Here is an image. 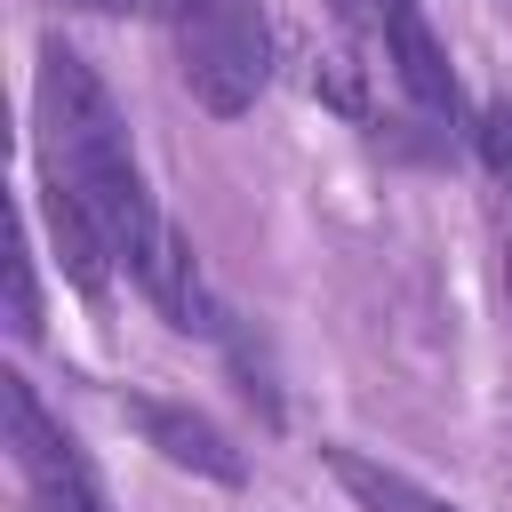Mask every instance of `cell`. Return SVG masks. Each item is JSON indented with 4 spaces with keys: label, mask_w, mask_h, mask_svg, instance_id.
<instances>
[{
    "label": "cell",
    "mask_w": 512,
    "mask_h": 512,
    "mask_svg": "<svg viewBox=\"0 0 512 512\" xmlns=\"http://www.w3.org/2000/svg\"><path fill=\"white\" fill-rule=\"evenodd\" d=\"M336 8V24H352V32H368L376 16H384V0H328Z\"/></svg>",
    "instance_id": "obj_12"
},
{
    "label": "cell",
    "mask_w": 512,
    "mask_h": 512,
    "mask_svg": "<svg viewBox=\"0 0 512 512\" xmlns=\"http://www.w3.org/2000/svg\"><path fill=\"white\" fill-rule=\"evenodd\" d=\"M176 32V72L200 112L240 120L272 80V24L256 0H152Z\"/></svg>",
    "instance_id": "obj_2"
},
{
    "label": "cell",
    "mask_w": 512,
    "mask_h": 512,
    "mask_svg": "<svg viewBox=\"0 0 512 512\" xmlns=\"http://www.w3.org/2000/svg\"><path fill=\"white\" fill-rule=\"evenodd\" d=\"M472 144H480L488 176L512 192V104H480V128H472Z\"/></svg>",
    "instance_id": "obj_10"
},
{
    "label": "cell",
    "mask_w": 512,
    "mask_h": 512,
    "mask_svg": "<svg viewBox=\"0 0 512 512\" xmlns=\"http://www.w3.org/2000/svg\"><path fill=\"white\" fill-rule=\"evenodd\" d=\"M40 208H48V232H56V256H64V272H72V288H88V296H104L112 288V240H104V224L88 216V200L72 192V184H48L40 176Z\"/></svg>",
    "instance_id": "obj_7"
},
{
    "label": "cell",
    "mask_w": 512,
    "mask_h": 512,
    "mask_svg": "<svg viewBox=\"0 0 512 512\" xmlns=\"http://www.w3.org/2000/svg\"><path fill=\"white\" fill-rule=\"evenodd\" d=\"M384 64H392V80L408 88L416 112H432V120H456V112H464L456 64H448V48H440L424 0H384Z\"/></svg>",
    "instance_id": "obj_5"
},
{
    "label": "cell",
    "mask_w": 512,
    "mask_h": 512,
    "mask_svg": "<svg viewBox=\"0 0 512 512\" xmlns=\"http://www.w3.org/2000/svg\"><path fill=\"white\" fill-rule=\"evenodd\" d=\"M8 336L32 344L40 336V280H32V248L8 256Z\"/></svg>",
    "instance_id": "obj_9"
},
{
    "label": "cell",
    "mask_w": 512,
    "mask_h": 512,
    "mask_svg": "<svg viewBox=\"0 0 512 512\" xmlns=\"http://www.w3.org/2000/svg\"><path fill=\"white\" fill-rule=\"evenodd\" d=\"M24 512H112V504L96 488V496H24Z\"/></svg>",
    "instance_id": "obj_11"
},
{
    "label": "cell",
    "mask_w": 512,
    "mask_h": 512,
    "mask_svg": "<svg viewBox=\"0 0 512 512\" xmlns=\"http://www.w3.org/2000/svg\"><path fill=\"white\" fill-rule=\"evenodd\" d=\"M0 432H8V456L24 472V496H96L104 488L96 464L80 456V440L40 408L32 376H16V368H0Z\"/></svg>",
    "instance_id": "obj_3"
},
{
    "label": "cell",
    "mask_w": 512,
    "mask_h": 512,
    "mask_svg": "<svg viewBox=\"0 0 512 512\" xmlns=\"http://www.w3.org/2000/svg\"><path fill=\"white\" fill-rule=\"evenodd\" d=\"M320 464L336 472V488H344L360 512H456L448 496L416 488L408 472H392V464H376V456H360V448H320Z\"/></svg>",
    "instance_id": "obj_8"
},
{
    "label": "cell",
    "mask_w": 512,
    "mask_h": 512,
    "mask_svg": "<svg viewBox=\"0 0 512 512\" xmlns=\"http://www.w3.org/2000/svg\"><path fill=\"white\" fill-rule=\"evenodd\" d=\"M56 8H88V16H128V8H152V0H56Z\"/></svg>",
    "instance_id": "obj_13"
},
{
    "label": "cell",
    "mask_w": 512,
    "mask_h": 512,
    "mask_svg": "<svg viewBox=\"0 0 512 512\" xmlns=\"http://www.w3.org/2000/svg\"><path fill=\"white\" fill-rule=\"evenodd\" d=\"M32 96H40V176H48V184H72V192L88 200V216L104 224L112 256L136 272V264L152 256V240L168 232V216H160L152 192H144V168H136V152H128V120H120L104 72H96L72 40H40V80H32Z\"/></svg>",
    "instance_id": "obj_1"
},
{
    "label": "cell",
    "mask_w": 512,
    "mask_h": 512,
    "mask_svg": "<svg viewBox=\"0 0 512 512\" xmlns=\"http://www.w3.org/2000/svg\"><path fill=\"white\" fill-rule=\"evenodd\" d=\"M136 288L160 304V320L168 328H184V336H224L232 328V312L216 304V288H208V272H200V256H192V240L168 224L160 240H152V256L136 264Z\"/></svg>",
    "instance_id": "obj_6"
},
{
    "label": "cell",
    "mask_w": 512,
    "mask_h": 512,
    "mask_svg": "<svg viewBox=\"0 0 512 512\" xmlns=\"http://www.w3.org/2000/svg\"><path fill=\"white\" fill-rule=\"evenodd\" d=\"M128 408V424L176 464V472H200V480H216V488H240L248 480V464H240V448L200 416V408H184V400H160V392H128L120 400Z\"/></svg>",
    "instance_id": "obj_4"
},
{
    "label": "cell",
    "mask_w": 512,
    "mask_h": 512,
    "mask_svg": "<svg viewBox=\"0 0 512 512\" xmlns=\"http://www.w3.org/2000/svg\"><path fill=\"white\" fill-rule=\"evenodd\" d=\"M504 288H512V248H504Z\"/></svg>",
    "instance_id": "obj_14"
}]
</instances>
